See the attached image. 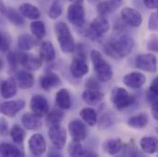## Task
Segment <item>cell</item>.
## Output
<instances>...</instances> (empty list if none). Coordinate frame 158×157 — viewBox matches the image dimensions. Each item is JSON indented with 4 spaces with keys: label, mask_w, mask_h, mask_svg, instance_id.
<instances>
[{
    "label": "cell",
    "mask_w": 158,
    "mask_h": 157,
    "mask_svg": "<svg viewBox=\"0 0 158 157\" xmlns=\"http://www.w3.org/2000/svg\"><path fill=\"white\" fill-rule=\"evenodd\" d=\"M20 54L21 53L16 52H11L7 54V63L11 68H16L19 64H20Z\"/></svg>",
    "instance_id": "obj_38"
},
{
    "label": "cell",
    "mask_w": 158,
    "mask_h": 157,
    "mask_svg": "<svg viewBox=\"0 0 158 157\" xmlns=\"http://www.w3.org/2000/svg\"><path fill=\"white\" fill-rule=\"evenodd\" d=\"M30 153L34 156H41L46 151V141L40 133L32 134L28 142Z\"/></svg>",
    "instance_id": "obj_11"
},
{
    "label": "cell",
    "mask_w": 158,
    "mask_h": 157,
    "mask_svg": "<svg viewBox=\"0 0 158 157\" xmlns=\"http://www.w3.org/2000/svg\"><path fill=\"white\" fill-rule=\"evenodd\" d=\"M62 84V80L55 73H49L40 78V86L43 90L49 91Z\"/></svg>",
    "instance_id": "obj_25"
},
{
    "label": "cell",
    "mask_w": 158,
    "mask_h": 157,
    "mask_svg": "<svg viewBox=\"0 0 158 157\" xmlns=\"http://www.w3.org/2000/svg\"><path fill=\"white\" fill-rule=\"evenodd\" d=\"M70 2H72V3H77V4H81V3H83V1L84 0H69Z\"/></svg>",
    "instance_id": "obj_48"
},
{
    "label": "cell",
    "mask_w": 158,
    "mask_h": 157,
    "mask_svg": "<svg viewBox=\"0 0 158 157\" xmlns=\"http://www.w3.org/2000/svg\"><path fill=\"white\" fill-rule=\"evenodd\" d=\"M37 39L28 33L21 34L18 39V45L22 51H30L37 45Z\"/></svg>",
    "instance_id": "obj_30"
},
{
    "label": "cell",
    "mask_w": 158,
    "mask_h": 157,
    "mask_svg": "<svg viewBox=\"0 0 158 157\" xmlns=\"http://www.w3.org/2000/svg\"><path fill=\"white\" fill-rule=\"evenodd\" d=\"M55 101H56L57 106L63 110L69 109L72 106L71 95H70L69 91L65 88H62L56 93Z\"/></svg>",
    "instance_id": "obj_23"
},
{
    "label": "cell",
    "mask_w": 158,
    "mask_h": 157,
    "mask_svg": "<svg viewBox=\"0 0 158 157\" xmlns=\"http://www.w3.org/2000/svg\"><path fill=\"white\" fill-rule=\"evenodd\" d=\"M68 153L71 156H86L87 151L83 147L80 142H72L68 147Z\"/></svg>",
    "instance_id": "obj_35"
},
{
    "label": "cell",
    "mask_w": 158,
    "mask_h": 157,
    "mask_svg": "<svg viewBox=\"0 0 158 157\" xmlns=\"http://www.w3.org/2000/svg\"><path fill=\"white\" fill-rule=\"evenodd\" d=\"M140 146L145 154L154 155L158 152V139L154 136H145L140 140Z\"/></svg>",
    "instance_id": "obj_22"
},
{
    "label": "cell",
    "mask_w": 158,
    "mask_h": 157,
    "mask_svg": "<svg viewBox=\"0 0 158 157\" xmlns=\"http://www.w3.org/2000/svg\"><path fill=\"white\" fill-rule=\"evenodd\" d=\"M68 131L74 142H82L87 136L85 124L79 119H73L69 122Z\"/></svg>",
    "instance_id": "obj_13"
},
{
    "label": "cell",
    "mask_w": 158,
    "mask_h": 157,
    "mask_svg": "<svg viewBox=\"0 0 158 157\" xmlns=\"http://www.w3.org/2000/svg\"><path fill=\"white\" fill-rule=\"evenodd\" d=\"M114 124V118L111 114H109V113H106V114H103L100 119H99V128L100 129H108V128H110L112 125Z\"/></svg>",
    "instance_id": "obj_37"
},
{
    "label": "cell",
    "mask_w": 158,
    "mask_h": 157,
    "mask_svg": "<svg viewBox=\"0 0 158 157\" xmlns=\"http://www.w3.org/2000/svg\"><path fill=\"white\" fill-rule=\"evenodd\" d=\"M104 97V94L99 89H85L82 94V99L90 106H96L99 104Z\"/></svg>",
    "instance_id": "obj_18"
},
{
    "label": "cell",
    "mask_w": 158,
    "mask_h": 157,
    "mask_svg": "<svg viewBox=\"0 0 158 157\" xmlns=\"http://www.w3.org/2000/svg\"><path fill=\"white\" fill-rule=\"evenodd\" d=\"M9 132L8 122L4 118H0V136H6Z\"/></svg>",
    "instance_id": "obj_42"
},
{
    "label": "cell",
    "mask_w": 158,
    "mask_h": 157,
    "mask_svg": "<svg viewBox=\"0 0 158 157\" xmlns=\"http://www.w3.org/2000/svg\"><path fill=\"white\" fill-rule=\"evenodd\" d=\"M123 146H124L123 142L120 139H118V138L109 139L103 143L102 149L106 154L110 155H115L122 150Z\"/></svg>",
    "instance_id": "obj_24"
},
{
    "label": "cell",
    "mask_w": 158,
    "mask_h": 157,
    "mask_svg": "<svg viewBox=\"0 0 158 157\" xmlns=\"http://www.w3.org/2000/svg\"><path fill=\"white\" fill-rule=\"evenodd\" d=\"M90 58L98 80L103 83L110 81L113 77V71L110 64L103 58L102 54L98 50H92L90 52Z\"/></svg>",
    "instance_id": "obj_2"
},
{
    "label": "cell",
    "mask_w": 158,
    "mask_h": 157,
    "mask_svg": "<svg viewBox=\"0 0 158 157\" xmlns=\"http://www.w3.org/2000/svg\"><path fill=\"white\" fill-rule=\"evenodd\" d=\"M26 106V102L23 99L9 100L0 105V112L8 118L15 117L19 111H21Z\"/></svg>",
    "instance_id": "obj_10"
},
{
    "label": "cell",
    "mask_w": 158,
    "mask_h": 157,
    "mask_svg": "<svg viewBox=\"0 0 158 157\" xmlns=\"http://www.w3.org/2000/svg\"><path fill=\"white\" fill-rule=\"evenodd\" d=\"M110 27L109 20L103 16H98L85 29V35L88 39L95 40L106 34L109 31Z\"/></svg>",
    "instance_id": "obj_4"
},
{
    "label": "cell",
    "mask_w": 158,
    "mask_h": 157,
    "mask_svg": "<svg viewBox=\"0 0 158 157\" xmlns=\"http://www.w3.org/2000/svg\"><path fill=\"white\" fill-rule=\"evenodd\" d=\"M62 12H63V7H62L61 4L58 1H54L51 5V6L49 8L48 14H49L50 19H58L62 15Z\"/></svg>",
    "instance_id": "obj_36"
},
{
    "label": "cell",
    "mask_w": 158,
    "mask_h": 157,
    "mask_svg": "<svg viewBox=\"0 0 158 157\" xmlns=\"http://www.w3.org/2000/svg\"><path fill=\"white\" fill-rule=\"evenodd\" d=\"M49 138L56 149H63L66 143V131L60 125L55 124L50 126L49 129Z\"/></svg>",
    "instance_id": "obj_7"
},
{
    "label": "cell",
    "mask_w": 158,
    "mask_h": 157,
    "mask_svg": "<svg viewBox=\"0 0 158 157\" xmlns=\"http://www.w3.org/2000/svg\"><path fill=\"white\" fill-rule=\"evenodd\" d=\"M151 111H152V115H153L154 118L158 121V99L155 100V101L152 103Z\"/></svg>",
    "instance_id": "obj_46"
},
{
    "label": "cell",
    "mask_w": 158,
    "mask_h": 157,
    "mask_svg": "<svg viewBox=\"0 0 158 157\" xmlns=\"http://www.w3.org/2000/svg\"><path fill=\"white\" fill-rule=\"evenodd\" d=\"M22 125L29 130H36L42 126L41 117L32 113H25L21 118Z\"/></svg>",
    "instance_id": "obj_19"
},
{
    "label": "cell",
    "mask_w": 158,
    "mask_h": 157,
    "mask_svg": "<svg viewBox=\"0 0 158 157\" xmlns=\"http://www.w3.org/2000/svg\"><path fill=\"white\" fill-rule=\"evenodd\" d=\"M157 14H158V12H157Z\"/></svg>",
    "instance_id": "obj_52"
},
{
    "label": "cell",
    "mask_w": 158,
    "mask_h": 157,
    "mask_svg": "<svg viewBox=\"0 0 158 157\" xmlns=\"http://www.w3.org/2000/svg\"><path fill=\"white\" fill-rule=\"evenodd\" d=\"M32 35L38 39H43L46 35V27L45 24L40 20H34L31 23L30 26Z\"/></svg>",
    "instance_id": "obj_32"
},
{
    "label": "cell",
    "mask_w": 158,
    "mask_h": 157,
    "mask_svg": "<svg viewBox=\"0 0 158 157\" xmlns=\"http://www.w3.org/2000/svg\"><path fill=\"white\" fill-rule=\"evenodd\" d=\"M135 66L144 72L156 73L157 70V58L153 53H143L136 57Z\"/></svg>",
    "instance_id": "obj_6"
},
{
    "label": "cell",
    "mask_w": 158,
    "mask_h": 157,
    "mask_svg": "<svg viewBox=\"0 0 158 157\" xmlns=\"http://www.w3.org/2000/svg\"><path fill=\"white\" fill-rule=\"evenodd\" d=\"M148 29L152 31H158V14L157 12L152 13L148 19Z\"/></svg>",
    "instance_id": "obj_40"
},
{
    "label": "cell",
    "mask_w": 158,
    "mask_h": 157,
    "mask_svg": "<svg viewBox=\"0 0 158 157\" xmlns=\"http://www.w3.org/2000/svg\"><path fill=\"white\" fill-rule=\"evenodd\" d=\"M85 9L81 4L73 3L68 6L67 19L71 24L77 27H82L85 24Z\"/></svg>",
    "instance_id": "obj_9"
},
{
    "label": "cell",
    "mask_w": 158,
    "mask_h": 157,
    "mask_svg": "<svg viewBox=\"0 0 158 157\" xmlns=\"http://www.w3.org/2000/svg\"><path fill=\"white\" fill-rule=\"evenodd\" d=\"M9 134L13 142L16 143H22L26 137L25 130L18 124H15L12 126V128L9 130Z\"/></svg>",
    "instance_id": "obj_33"
},
{
    "label": "cell",
    "mask_w": 158,
    "mask_h": 157,
    "mask_svg": "<svg viewBox=\"0 0 158 157\" xmlns=\"http://www.w3.org/2000/svg\"><path fill=\"white\" fill-rule=\"evenodd\" d=\"M64 118V113L62 110L52 109L47 113L45 120L48 126H52L55 124H60Z\"/></svg>",
    "instance_id": "obj_34"
},
{
    "label": "cell",
    "mask_w": 158,
    "mask_h": 157,
    "mask_svg": "<svg viewBox=\"0 0 158 157\" xmlns=\"http://www.w3.org/2000/svg\"><path fill=\"white\" fill-rule=\"evenodd\" d=\"M149 90L153 95H155L156 97H158V76H156L152 81L150 87H149Z\"/></svg>",
    "instance_id": "obj_43"
},
{
    "label": "cell",
    "mask_w": 158,
    "mask_h": 157,
    "mask_svg": "<svg viewBox=\"0 0 158 157\" xmlns=\"http://www.w3.org/2000/svg\"><path fill=\"white\" fill-rule=\"evenodd\" d=\"M6 6H4V4H3V1L2 0H0V11H1V13L2 14H4V12L6 11Z\"/></svg>",
    "instance_id": "obj_47"
},
{
    "label": "cell",
    "mask_w": 158,
    "mask_h": 157,
    "mask_svg": "<svg viewBox=\"0 0 158 157\" xmlns=\"http://www.w3.org/2000/svg\"><path fill=\"white\" fill-rule=\"evenodd\" d=\"M134 39L131 36L122 34L107 42L104 49L108 55L113 59L120 60L128 56L134 48Z\"/></svg>",
    "instance_id": "obj_1"
},
{
    "label": "cell",
    "mask_w": 158,
    "mask_h": 157,
    "mask_svg": "<svg viewBox=\"0 0 158 157\" xmlns=\"http://www.w3.org/2000/svg\"><path fill=\"white\" fill-rule=\"evenodd\" d=\"M40 58L44 62H52L56 57V52L52 43L49 40L43 41L40 46Z\"/></svg>",
    "instance_id": "obj_20"
},
{
    "label": "cell",
    "mask_w": 158,
    "mask_h": 157,
    "mask_svg": "<svg viewBox=\"0 0 158 157\" xmlns=\"http://www.w3.org/2000/svg\"><path fill=\"white\" fill-rule=\"evenodd\" d=\"M30 108L31 111L39 117H44L50 111V106L46 97L41 95H35L30 101Z\"/></svg>",
    "instance_id": "obj_12"
},
{
    "label": "cell",
    "mask_w": 158,
    "mask_h": 157,
    "mask_svg": "<svg viewBox=\"0 0 158 157\" xmlns=\"http://www.w3.org/2000/svg\"><path fill=\"white\" fill-rule=\"evenodd\" d=\"M123 83L130 88L138 89L141 88L146 82V77L143 74L140 72H131L127 74L123 77Z\"/></svg>",
    "instance_id": "obj_15"
},
{
    "label": "cell",
    "mask_w": 158,
    "mask_h": 157,
    "mask_svg": "<svg viewBox=\"0 0 158 157\" xmlns=\"http://www.w3.org/2000/svg\"><path fill=\"white\" fill-rule=\"evenodd\" d=\"M88 1H90V2H97V1H98V0H88Z\"/></svg>",
    "instance_id": "obj_50"
},
{
    "label": "cell",
    "mask_w": 158,
    "mask_h": 157,
    "mask_svg": "<svg viewBox=\"0 0 158 157\" xmlns=\"http://www.w3.org/2000/svg\"><path fill=\"white\" fill-rule=\"evenodd\" d=\"M54 32L63 52L70 53L75 51L76 42L66 23H64V21H58L57 23H55Z\"/></svg>",
    "instance_id": "obj_3"
},
{
    "label": "cell",
    "mask_w": 158,
    "mask_h": 157,
    "mask_svg": "<svg viewBox=\"0 0 158 157\" xmlns=\"http://www.w3.org/2000/svg\"><path fill=\"white\" fill-rule=\"evenodd\" d=\"M157 130V132H158V128H157V130Z\"/></svg>",
    "instance_id": "obj_51"
},
{
    "label": "cell",
    "mask_w": 158,
    "mask_h": 157,
    "mask_svg": "<svg viewBox=\"0 0 158 157\" xmlns=\"http://www.w3.org/2000/svg\"><path fill=\"white\" fill-rule=\"evenodd\" d=\"M147 49L153 52H158V36L152 35L147 41Z\"/></svg>",
    "instance_id": "obj_41"
},
{
    "label": "cell",
    "mask_w": 158,
    "mask_h": 157,
    "mask_svg": "<svg viewBox=\"0 0 158 157\" xmlns=\"http://www.w3.org/2000/svg\"><path fill=\"white\" fill-rule=\"evenodd\" d=\"M144 6L149 9L158 8V0H143Z\"/></svg>",
    "instance_id": "obj_44"
},
{
    "label": "cell",
    "mask_w": 158,
    "mask_h": 157,
    "mask_svg": "<svg viewBox=\"0 0 158 157\" xmlns=\"http://www.w3.org/2000/svg\"><path fill=\"white\" fill-rule=\"evenodd\" d=\"M3 67H4V63H3L2 60H0V71L3 69Z\"/></svg>",
    "instance_id": "obj_49"
},
{
    "label": "cell",
    "mask_w": 158,
    "mask_h": 157,
    "mask_svg": "<svg viewBox=\"0 0 158 157\" xmlns=\"http://www.w3.org/2000/svg\"><path fill=\"white\" fill-rule=\"evenodd\" d=\"M89 71L85 56L76 55L70 64V73L75 78H82Z\"/></svg>",
    "instance_id": "obj_14"
},
{
    "label": "cell",
    "mask_w": 158,
    "mask_h": 157,
    "mask_svg": "<svg viewBox=\"0 0 158 157\" xmlns=\"http://www.w3.org/2000/svg\"><path fill=\"white\" fill-rule=\"evenodd\" d=\"M11 44V38L8 34L0 31V51L6 52L9 49Z\"/></svg>",
    "instance_id": "obj_39"
},
{
    "label": "cell",
    "mask_w": 158,
    "mask_h": 157,
    "mask_svg": "<svg viewBox=\"0 0 158 157\" xmlns=\"http://www.w3.org/2000/svg\"><path fill=\"white\" fill-rule=\"evenodd\" d=\"M20 64L29 71H37L41 67L42 60L31 53H21Z\"/></svg>",
    "instance_id": "obj_17"
},
{
    "label": "cell",
    "mask_w": 158,
    "mask_h": 157,
    "mask_svg": "<svg viewBox=\"0 0 158 157\" xmlns=\"http://www.w3.org/2000/svg\"><path fill=\"white\" fill-rule=\"evenodd\" d=\"M0 156L1 157H19L24 156V153L18 147L6 143H0Z\"/></svg>",
    "instance_id": "obj_28"
},
{
    "label": "cell",
    "mask_w": 158,
    "mask_h": 157,
    "mask_svg": "<svg viewBox=\"0 0 158 157\" xmlns=\"http://www.w3.org/2000/svg\"><path fill=\"white\" fill-rule=\"evenodd\" d=\"M19 10L23 17L28 18L30 19L36 20L40 17V11L39 8L30 3H24L20 5Z\"/></svg>",
    "instance_id": "obj_26"
},
{
    "label": "cell",
    "mask_w": 158,
    "mask_h": 157,
    "mask_svg": "<svg viewBox=\"0 0 158 157\" xmlns=\"http://www.w3.org/2000/svg\"><path fill=\"white\" fill-rule=\"evenodd\" d=\"M148 122H149V118H148L147 114L140 113V114H136L134 116H131L128 119L127 124L129 127H131L132 129L141 130V129L145 128L147 126Z\"/></svg>",
    "instance_id": "obj_27"
},
{
    "label": "cell",
    "mask_w": 158,
    "mask_h": 157,
    "mask_svg": "<svg viewBox=\"0 0 158 157\" xmlns=\"http://www.w3.org/2000/svg\"><path fill=\"white\" fill-rule=\"evenodd\" d=\"M110 99L113 106L118 110L125 109L135 102V97L131 96L125 88L120 86H116L111 90Z\"/></svg>",
    "instance_id": "obj_5"
},
{
    "label": "cell",
    "mask_w": 158,
    "mask_h": 157,
    "mask_svg": "<svg viewBox=\"0 0 158 157\" xmlns=\"http://www.w3.org/2000/svg\"><path fill=\"white\" fill-rule=\"evenodd\" d=\"M18 86L21 89H29L34 85L35 79L31 73L28 71H19L16 75Z\"/></svg>",
    "instance_id": "obj_21"
},
{
    "label": "cell",
    "mask_w": 158,
    "mask_h": 157,
    "mask_svg": "<svg viewBox=\"0 0 158 157\" xmlns=\"http://www.w3.org/2000/svg\"><path fill=\"white\" fill-rule=\"evenodd\" d=\"M87 88H91V89H99V85L98 83V81L95 78H89L86 81V85Z\"/></svg>",
    "instance_id": "obj_45"
},
{
    "label": "cell",
    "mask_w": 158,
    "mask_h": 157,
    "mask_svg": "<svg viewBox=\"0 0 158 157\" xmlns=\"http://www.w3.org/2000/svg\"><path fill=\"white\" fill-rule=\"evenodd\" d=\"M4 16H6V18L14 25L16 26H20L23 25L25 23V20L23 19V16L21 15V13L19 11H17L15 8L12 7H6V11L3 14Z\"/></svg>",
    "instance_id": "obj_31"
},
{
    "label": "cell",
    "mask_w": 158,
    "mask_h": 157,
    "mask_svg": "<svg viewBox=\"0 0 158 157\" xmlns=\"http://www.w3.org/2000/svg\"><path fill=\"white\" fill-rule=\"evenodd\" d=\"M18 91V84L16 80L12 77L4 80L0 84V95L5 99L13 97Z\"/></svg>",
    "instance_id": "obj_16"
},
{
    "label": "cell",
    "mask_w": 158,
    "mask_h": 157,
    "mask_svg": "<svg viewBox=\"0 0 158 157\" xmlns=\"http://www.w3.org/2000/svg\"><path fill=\"white\" fill-rule=\"evenodd\" d=\"M121 19L132 28H138L143 23V17L141 13L132 7H123L120 11Z\"/></svg>",
    "instance_id": "obj_8"
},
{
    "label": "cell",
    "mask_w": 158,
    "mask_h": 157,
    "mask_svg": "<svg viewBox=\"0 0 158 157\" xmlns=\"http://www.w3.org/2000/svg\"><path fill=\"white\" fill-rule=\"evenodd\" d=\"M80 118L88 126H95L98 122V115L94 109L92 108H84L79 112Z\"/></svg>",
    "instance_id": "obj_29"
}]
</instances>
